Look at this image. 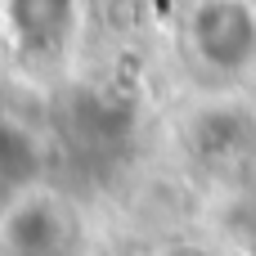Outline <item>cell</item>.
I'll list each match as a JSON object with an SVG mask.
<instances>
[{
	"instance_id": "cell-1",
	"label": "cell",
	"mask_w": 256,
	"mask_h": 256,
	"mask_svg": "<svg viewBox=\"0 0 256 256\" xmlns=\"http://www.w3.org/2000/svg\"><path fill=\"white\" fill-rule=\"evenodd\" d=\"M194 45L212 68H248L256 54V14L243 0H202L194 14Z\"/></svg>"
}]
</instances>
